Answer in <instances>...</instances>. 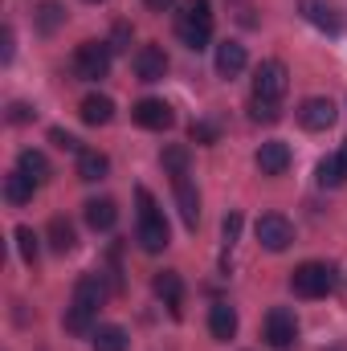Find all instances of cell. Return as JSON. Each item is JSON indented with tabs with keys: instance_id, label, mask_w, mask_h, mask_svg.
Here are the masks:
<instances>
[{
	"instance_id": "6da1fadb",
	"label": "cell",
	"mask_w": 347,
	"mask_h": 351,
	"mask_svg": "<svg viewBox=\"0 0 347 351\" xmlns=\"http://www.w3.org/2000/svg\"><path fill=\"white\" fill-rule=\"evenodd\" d=\"M139 229H135V241H139V250H147V254H160V250H168V241H172V233H168V221H164V213L156 208V200H152V192L147 188H139Z\"/></svg>"
},
{
	"instance_id": "7a4b0ae2",
	"label": "cell",
	"mask_w": 347,
	"mask_h": 351,
	"mask_svg": "<svg viewBox=\"0 0 347 351\" xmlns=\"http://www.w3.org/2000/svg\"><path fill=\"white\" fill-rule=\"evenodd\" d=\"M176 33L188 49H204L213 41V4L208 0H188L184 12L176 16Z\"/></svg>"
},
{
	"instance_id": "3957f363",
	"label": "cell",
	"mask_w": 347,
	"mask_h": 351,
	"mask_svg": "<svg viewBox=\"0 0 347 351\" xmlns=\"http://www.w3.org/2000/svg\"><path fill=\"white\" fill-rule=\"evenodd\" d=\"M290 290L298 298H327L335 290V265L327 262H302L290 274Z\"/></svg>"
},
{
	"instance_id": "277c9868",
	"label": "cell",
	"mask_w": 347,
	"mask_h": 351,
	"mask_svg": "<svg viewBox=\"0 0 347 351\" xmlns=\"http://www.w3.org/2000/svg\"><path fill=\"white\" fill-rule=\"evenodd\" d=\"M74 74L82 82H98L110 74V45L106 41H82L74 49Z\"/></svg>"
},
{
	"instance_id": "5b68a950",
	"label": "cell",
	"mask_w": 347,
	"mask_h": 351,
	"mask_svg": "<svg viewBox=\"0 0 347 351\" xmlns=\"http://www.w3.org/2000/svg\"><path fill=\"white\" fill-rule=\"evenodd\" d=\"M294 339H298V319H294V311L274 306V311L265 315V343L278 348V351H290Z\"/></svg>"
},
{
	"instance_id": "8992f818",
	"label": "cell",
	"mask_w": 347,
	"mask_h": 351,
	"mask_svg": "<svg viewBox=\"0 0 347 351\" xmlns=\"http://www.w3.org/2000/svg\"><path fill=\"white\" fill-rule=\"evenodd\" d=\"M258 241H261V250H270V254H282L290 241H294V225L282 217V213H265L258 221Z\"/></svg>"
},
{
	"instance_id": "52a82bcc",
	"label": "cell",
	"mask_w": 347,
	"mask_h": 351,
	"mask_svg": "<svg viewBox=\"0 0 347 351\" xmlns=\"http://www.w3.org/2000/svg\"><path fill=\"white\" fill-rule=\"evenodd\" d=\"M286 86H290V78H286V66L282 62H261L258 70H254V98L282 102Z\"/></svg>"
},
{
	"instance_id": "ba28073f",
	"label": "cell",
	"mask_w": 347,
	"mask_h": 351,
	"mask_svg": "<svg viewBox=\"0 0 347 351\" xmlns=\"http://www.w3.org/2000/svg\"><path fill=\"white\" fill-rule=\"evenodd\" d=\"M172 192H176V208H180V221H184V229H192V233H196V225H200V192L192 188L188 172H184V176H172Z\"/></svg>"
},
{
	"instance_id": "9c48e42d",
	"label": "cell",
	"mask_w": 347,
	"mask_h": 351,
	"mask_svg": "<svg viewBox=\"0 0 347 351\" xmlns=\"http://www.w3.org/2000/svg\"><path fill=\"white\" fill-rule=\"evenodd\" d=\"M131 119H135L139 127H147V131H168V127L176 123L172 106H168L164 98H143V102H135Z\"/></svg>"
},
{
	"instance_id": "30bf717a",
	"label": "cell",
	"mask_w": 347,
	"mask_h": 351,
	"mask_svg": "<svg viewBox=\"0 0 347 351\" xmlns=\"http://www.w3.org/2000/svg\"><path fill=\"white\" fill-rule=\"evenodd\" d=\"M335 119H339V110H335L331 98H307L298 106V123L307 131H327V127H335Z\"/></svg>"
},
{
	"instance_id": "8fae6325",
	"label": "cell",
	"mask_w": 347,
	"mask_h": 351,
	"mask_svg": "<svg viewBox=\"0 0 347 351\" xmlns=\"http://www.w3.org/2000/svg\"><path fill=\"white\" fill-rule=\"evenodd\" d=\"M135 74H139V82H164V74H168V53H164V45H143V49H135Z\"/></svg>"
},
{
	"instance_id": "7c38bea8",
	"label": "cell",
	"mask_w": 347,
	"mask_h": 351,
	"mask_svg": "<svg viewBox=\"0 0 347 351\" xmlns=\"http://www.w3.org/2000/svg\"><path fill=\"white\" fill-rule=\"evenodd\" d=\"M106 282H102V274H82L78 278V286H74V306H82L90 315H98L102 311V302H106Z\"/></svg>"
},
{
	"instance_id": "4fadbf2b",
	"label": "cell",
	"mask_w": 347,
	"mask_h": 351,
	"mask_svg": "<svg viewBox=\"0 0 347 351\" xmlns=\"http://www.w3.org/2000/svg\"><path fill=\"white\" fill-rule=\"evenodd\" d=\"M208 331H213L217 343H229L237 335V311L229 302H213L208 306Z\"/></svg>"
},
{
	"instance_id": "5bb4252c",
	"label": "cell",
	"mask_w": 347,
	"mask_h": 351,
	"mask_svg": "<svg viewBox=\"0 0 347 351\" xmlns=\"http://www.w3.org/2000/svg\"><path fill=\"white\" fill-rule=\"evenodd\" d=\"M258 168H261V176H282L290 168V147H286L282 139L261 143L258 147Z\"/></svg>"
},
{
	"instance_id": "9a60e30c",
	"label": "cell",
	"mask_w": 347,
	"mask_h": 351,
	"mask_svg": "<svg viewBox=\"0 0 347 351\" xmlns=\"http://www.w3.org/2000/svg\"><path fill=\"white\" fill-rule=\"evenodd\" d=\"M302 16H307V21H311L315 29H323V33H331V37H335V33L344 29V21H339V12H335V8H331L327 0H302Z\"/></svg>"
},
{
	"instance_id": "2e32d148",
	"label": "cell",
	"mask_w": 347,
	"mask_h": 351,
	"mask_svg": "<svg viewBox=\"0 0 347 351\" xmlns=\"http://www.w3.org/2000/svg\"><path fill=\"white\" fill-rule=\"evenodd\" d=\"M246 70V45L241 41H221L217 45V74L221 78H237Z\"/></svg>"
},
{
	"instance_id": "e0dca14e",
	"label": "cell",
	"mask_w": 347,
	"mask_h": 351,
	"mask_svg": "<svg viewBox=\"0 0 347 351\" xmlns=\"http://www.w3.org/2000/svg\"><path fill=\"white\" fill-rule=\"evenodd\" d=\"M156 298H164V306L180 315V302H184V282H180V274L176 269H164V274H156Z\"/></svg>"
},
{
	"instance_id": "ac0fdd59",
	"label": "cell",
	"mask_w": 347,
	"mask_h": 351,
	"mask_svg": "<svg viewBox=\"0 0 347 351\" xmlns=\"http://www.w3.org/2000/svg\"><path fill=\"white\" fill-rule=\"evenodd\" d=\"M78 114H82V123H90V127H106L115 119V102L106 94H86L82 106H78Z\"/></svg>"
},
{
	"instance_id": "d6986e66",
	"label": "cell",
	"mask_w": 347,
	"mask_h": 351,
	"mask_svg": "<svg viewBox=\"0 0 347 351\" xmlns=\"http://www.w3.org/2000/svg\"><path fill=\"white\" fill-rule=\"evenodd\" d=\"M115 221H119V204H115L110 196H102V200H86V225L90 229L106 233V229H115Z\"/></svg>"
},
{
	"instance_id": "ffe728a7",
	"label": "cell",
	"mask_w": 347,
	"mask_h": 351,
	"mask_svg": "<svg viewBox=\"0 0 347 351\" xmlns=\"http://www.w3.org/2000/svg\"><path fill=\"white\" fill-rule=\"evenodd\" d=\"M90 348H94V351H127V348H131V339H127V331H123V327L102 323V327H94Z\"/></svg>"
},
{
	"instance_id": "44dd1931",
	"label": "cell",
	"mask_w": 347,
	"mask_h": 351,
	"mask_svg": "<svg viewBox=\"0 0 347 351\" xmlns=\"http://www.w3.org/2000/svg\"><path fill=\"white\" fill-rule=\"evenodd\" d=\"M33 188H37V184H33L29 176L21 172V168H16V172H8V176H4V200H8L12 208H21V204H29V200H33Z\"/></svg>"
},
{
	"instance_id": "7402d4cb",
	"label": "cell",
	"mask_w": 347,
	"mask_h": 351,
	"mask_svg": "<svg viewBox=\"0 0 347 351\" xmlns=\"http://www.w3.org/2000/svg\"><path fill=\"white\" fill-rule=\"evenodd\" d=\"M16 168L29 176L33 184H45V180H49V160H45L41 152H33V147H25V152L16 156Z\"/></svg>"
},
{
	"instance_id": "603a6c76",
	"label": "cell",
	"mask_w": 347,
	"mask_h": 351,
	"mask_svg": "<svg viewBox=\"0 0 347 351\" xmlns=\"http://www.w3.org/2000/svg\"><path fill=\"white\" fill-rule=\"evenodd\" d=\"M106 172H110V160L102 152H78V180L94 184V180H102Z\"/></svg>"
},
{
	"instance_id": "cb8c5ba5",
	"label": "cell",
	"mask_w": 347,
	"mask_h": 351,
	"mask_svg": "<svg viewBox=\"0 0 347 351\" xmlns=\"http://www.w3.org/2000/svg\"><path fill=\"white\" fill-rule=\"evenodd\" d=\"M49 245H53L58 254H70V250L78 245V233H74V225H70L66 217H53V221H49Z\"/></svg>"
},
{
	"instance_id": "d4e9b609",
	"label": "cell",
	"mask_w": 347,
	"mask_h": 351,
	"mask_svg": "<svg viewBox=\"0 0 347 351\" xmlns=\"http://www.w3.org/2000/svg\"><path fill=\"white\" fill-rule=\"evenodd\" d=\"M33 16H37V29L41 33H58V25H66V8L58 0H41Z\"/></svg>"
},
{
	"instance_id": "484cf974",
	"label": "cell",
	"mask_w": 347,
	"mask_h": 351,
	"mask_svg": "<svg viewBox=\"0 0 347 351\" xmlns=\"http://www.w3.org/2000/svg\"><path fill=\"white\" fill-rule=\"evenodd\" d=\"M315 180L323 184V188H339L347 180V168L339 156H327V160H319V168H315Z\"/></svg>"
},
{
	"instance_id": "4316f807",
	"label": "cell",
	"mask_w": 347,
	"mask_h": 351,
	"mask_svg": "<svg viewBox=\"0 0 347 351\" xmlns=\"http://www.w3.org/2000/svg\"><path fill=\"white\" fill-rule=\"evenodd\" d=\"M16 250H21V262L25 265H37V258H41V245H37V233L29 229V225H16Z\"/></svg>"
},
{
	"instance_id": "83f0119b",
	"label": "cell",
	"mask_w": 347,
	"mask_h": 351,
	"mask_svg": "<svg viewBox=\"0 0 347 351\" xmlns=\"http://www.w3.org/2000/svg\"><path fill=\"white\" fill-rule=\"evenodd\" d=\"M62 323H66L70 335H94V315L82 311V306H74V302L66 306V319H62Z\"/></svg>"
},
{
	"instance_id": "f1b7e54d",
	"label": "cell",
	"mask_w": 347,
	"mask_h": 351,
	"mask_svg": "<svg viewBox=\"0 0 347 351\" xmlns=\"http://www.w3.org/2000/svg\"><path fill=\"white\" fill-rule=\"evenodd\" d=\"M250 119L254 123H278L282 119V106L270 102V98H250Z\"/></svg>"
},
{
	"instance_id": "f546056e",
	"label": "cell",
	"mask_w": 347,
	"mask_h": 351,
	"mask_svg": "<svg viewBox=\"0 0 347 351\" xmlns=\"http://www.w3.org/2000/svg\"><path fill=\"white\" fill-rule=\"evenodd\" d=\"M160 160H164V168H168L172 176H184V172H188V147H168Z\"/></svg>"
},
{
	"instance_id": "4dcf8cb0",
	"label": "cell",
	"mask_w": 347,
	"mask_h": 351,
	"mask_svg": "<svg viewBox=\"0 0 347 351\" xmlns=\"http://www.w3.org/2000/svg\"><path fill=\"white\" fill-rule=\"evenodd\" d=\"M221 237H225V245H233V241L241 237V213H229V217L221 221Z\"/></svg>"
},
{
	"instance_id": "1f68e13d",
	"label": "cell",
	"mask_w": 347,
	"mask_h": 351,
	"mask_svg": "<svg viewBox=\"0 0 347 351\" xmlns=\"http://www.w3.org/2000/svg\"><path fill=\"white\" fill-rule=\"evenodd\" d=\"M188 135H192V143H217V127L213 123H192Z\"/></svg>"
},
{
	"instance_id": "d6a6232c",
	"label": "cell",
	"mask_w": 347,
	"mask_h": 351,
	"mask_svg": "<svg viewBox=\"0 0 347 351\" xmlns=\"http://www.w3.org/2000/svg\"><path fill=\"white\" fill-rule=\"evenodd\" d=\"M49 139H53V143H58L62 152H86V147H82V143H78V139H74L70 131H62V127H53V131H49Z\"/></svg>"
},
{
	"instance_id": "836d02e7",
	"label": "cell",
	"mask_w": 347,
	"mask_h": 351,
	"mask_svg": "<svg viewBox=\"0 0 347 351\" xmlns=\"http://www.w3.org/2000/svg\"><path fill=\"white\" fill-rule=\"evenodd\" d=\"M127 41H131V29H127V25H115V33H110L106 45H110V53H115V49H127Z\"/></svg>"
},
{
	"instance_id": "e575fe53",
	"label": "cell",
	"mask_w": 347,
	"mask_h": 351,
	"mask_svg": "<svg viewBox=\"0 0 347 351\" xmlns=\"http://www.w3.org/2000/svg\"><path fill=\"white\" fill-rule=\"evenodd\" d=\"M33 114H37V110H29L25 102H12V110H8V119H12V123H29Z\"/></svg>"
},
{
	"instance_id": "d590c367",
	"label": "cell",
	"mask_w": 347,
	"mask_h": 351,
	"mask_svg": "<svg viewBox=\"0 0 347 351\" xmlns=\"http://www.w3.org/2000/svg\"><path fill=\"white\" fill-rule=\"evenodd\" d=\"M0 62H12V29L0 33Z\"/></svg>"
},
{
	"instance_id": "8d00e7d4",
	"label": "cell",
	"mask_w": 347,
	"mask_h": 351,
	"mask_svg": "<svg viewBox=\"0 0 347 351\" xmlns=\"http://www.w3.org/2000/svg\"><path fill=\"white\" fill-rule=\"evenodd\" d=\"M143 4H147L152 12H168V8H172L176 0H143Z\"/></svg>"
},
{
	"instance_id": "74e56055",
	"label": "cell",
	"mask_w": 347,
	"mask_h": 351,
	"mask_svg": "<svg viewBox=\"0 0 347 351\" xmlns=\"http://www.w3.org/2000/svg\"><path fill=\"white\" fill-rule=\"evenodd\" d=\"M327 351H347V339H339V343H331Z\"/></svg>"
},
{
	"instance_id": "f35d334b",
	"label": "cell",
	"mask_w": 347,
	"mask_h": 351,
	"mask_svg": "<svg viewBox=\"0 0 347 351\" xmlns=\"http://www.w3.org/2000/svg\"><path fill=\"white\" fill-rule=\"evenodd\" d=\"M339 160H344V168H347V143H344V147H339Z\"/></svg>"
},
{
	"instance_id": "ab89813d",
	"label": "cell",
	"mask_w": 347,
	"mask_h": 351,
	"mask_svg": "<svg viewBox=\"0 0 347 351\" xmlns=\"http://www.w3.org/2000/svg\"><path fill=\"white\" fill-rule=\"evenodd\" d=\"M86 4H102V0H86Z\"/></svg>"
}]
</instances>
